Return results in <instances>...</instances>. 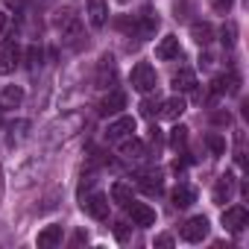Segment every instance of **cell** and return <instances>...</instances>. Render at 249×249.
Masks as SVG:
<instances>
[{
	"label": "cell",
	"mask_w": 249,
	"mask_h": 249,
	"mask_svg": "<svg viewBox=\"0 0 249 249\" xmlns=\"http://www.w3.org/2000/svg\"><path fill=\"white\" fill-rule=\"evenodd\" d=\"M129 82H132V88L138 94H150V91L159 88V73H156V68L150 62H138L132 68V73H129Z\"/></svg>",
	"instance_id": "cell-1"
},
{
	"label": "cell",
	"mask_w": 249,
	"mask_h": 249,
	"mask_svg": "<svg viewBox=\"0 0 249 249\" xmlns=\"http://www.w3.org/2000/svg\"><path fill=\"white\" fill-rule=\"evenodd\" d=\"M208 229H211V223H208V217H202V214H196V217H191L185 226H182V240H188V243H202L205 237H208Z\"/></svg>",
	"instance_id": "cell-2"
},
{
	"label": "cell",
	"mask_w": 249,
	"mask_h": 249,
	"mask_svg": "<svg viewBox=\"0 0 249 249\" xmlns=\"http://www.w3.org/2000/svg\"><path fill=\"white\" fill-rule=\"evenodd\" d=\"M132 132H135V117L120 114L117 120H111V123H108V129H106V141H108V144H120L123 138H129Z\"/></svg>",
	"instance_id": "cell-3"
},
{
	"label": "cell",
	"mask_w": 249,
	"mask_h": 249,
	"mask_svg": "<svg viewBox=\"0 0 249 249\" xmlns=\"http://www.w3.org/2000/svg\"><path fill=\"white\" fill-rule=\"evenodd\" d=\"M18 62H21V47L12 38L3 41V47H0V76H9L18 68Z\"/></svg>",
	"instance_id": "cell-4"
},
{
	"label": "cell",
	"mask_w": 249,
	"mask_h": 249,
	"mask_svg": "<svg viewBox=\"0 0 249 249\" xmlns=\"http://www.w3.org/2000/svg\"><path fill=\"white\" fill-rule=\"evenodd\" d=\"M82 211L94 220H108V199L103 194H88L82 199Z\"/></svg>",
	"instance_id": "cell-5"
},
{
	"label": "cell",
	"mask_w": 249,
	"mask_h": 249,
	"mask_svg": "<svg viewBox=\"0 0 249 249\" xmlns=\"http://www.w3.org/2000/svg\"><path fill=\"white\" fill-rule=\"evenodd\" d=\"M246 223H249V211L243 208V205H231V208H226L223 211V226L229 229V231H243L246 229Z\"/></svg>",
	"instance_id": "cell-6"
},
{
	"label": "cell",
	"mask_w": 249,
	"mask_h": 249,
	"mask_svg": "<svg viewBox=\"0 0 249 249\" xmlns=\"http://www.w3.org/2000/svg\"><path fill=\"white\" fill-rule=\"evenodd\" d=\"M185 108H188V103H185V97H167L164 103H159V117L161 120H179L182 114H185Z\"/></svg>",
	"instance_id": "cell-7"
},
{
	"label": "cell",
	"mask_w": 249,
	"mask_h": 249,
	"mask_svg": "<svg viewBox=\"0 0 249 249\" xmlns=\"http://www.w3.org/2000/svg\"><path fill=\"white\" fill-rule=\"evenodd\" d=\"M126 211H129V217H132V223L135 226H156V208H150L147 202H129L126 205Z\"/></svg>",
	"instance_id": "cell-8"
},
{
	"label": "cell",
	"mask_w": 249,
	"mask_h": 249,
	"mask_svg": "<svg viewBox=\"0 0 249 249\" xmlns=\"http://www.w3.org/2000/svg\"><path fill=\"white\" fill-rule=\"evenodd\" d=\"M231 196H234V176H231V173H226V176H220V179L214 182L211 199H214L217 205H226Z\"/></svg>",
	"instance_id": "cell-9"
},
{
	"label": "cell",
	"mask_w": 249,
	"mask_h": 249,
	"mask_svg": "<svg viewBox=\"0 0 249 249\" xmlns=\"http://www.w3.org/2000/svg\"><path fill=\"white\" fill-rule=\"evenodd\" d=\"M179 56H182V44H179V38H176V36H164V38L159 41V47H156V59L170 62V59H179Z\"/></svg>",
	"instance_id": "cell-10"
},
{
	"label": "cell",
	"mask_w": 249,
	"mask_h": 249,
	"mask_svg": "<svg viewBox=\"0 0 249 249\" xmlns=\"http://www.w3.org/2000/svg\"><path fill=\"white\" fill-rule=\"evenodd\" d=\"M173 91H176V94H191V91H196V73H194L191 68H179V71L173 73Z\"/></svg>",
	"instance_id": "cell-11"
},
{
	"label": "cell",
	"mask_w": 249,
	"mask_h": 249,
	"mask_svg": "<svg viewBox=\"0 0 249 249\" xmlns=\"http://www.w3.org/2000/svg\"><path fill=\"white\" fill-rule=\"evenodd\" d=\"M123 108H126V94L123 91H108L106 97H103V103H100V114H120Z\"/></svg>",
	"instance_id": "cell-12"
},
{
	"label": "cell",
	"mask_w": 249,
	"mask_h": 249,
	"mask_svg": "<svg viewBox=\"0 0 249 249\" xmlns=\"http://www.w3.org/2000/svg\"><path fill=\"white\" fill-rule=\"evenodd\" d=\"M120 156L126 161H141V159H147V147H144V141L129 135V138H123V144H120Z\"/></svg>",
	"instance_id": "cell-13"
},
{
	"label": "cell",
	"mask_w": 249,
	"mask_h": 249,
	"mask_svg": "<svg viewBox=\"0 0 249 249\" xmlns=\"http://www.w3.org/2000/svg\"><path fill=\"white\" fill-rule=\"evenodd\" d=\"M106 21H108V3L106 0H88V24L100 30L106 27Z\"/></svg>",
	"instance_id": "cell-14"
},
{
	"label": "cell",
	"mask_w": 249,
	"mask_h": 249,
	"mask_svg": "<svg viewBox=\"0 0 249 249\" xmlns=\"http://www.w3.org/2000/svg\"><path fill=\"white\" fill-rule=\"evenodd\" d=\"M36 243H38V249H53V246H59V243H62V226L53 223V226L41 229L38 237H36Z\"/></svg>",
	"instance_id": "cell-15"
},
{
	"label": "cell",
	"mask_w": 249,
	"mask_h": 249,
	"mask_svg": "<svg viewBox=\"0 0 249 249\" xmlns=\"http://www.w3.org/2000/svg\"><path fill=\"white\" fill-rule=\"evenodd\" d=\"M138 188L144 191V194H161L164 191V179H161V173L156 170H147V173H141L138 176Z\"/></svg>",
	"instance_id": "cell-16"
},
{
	"label": "cell",
	"mask_w": 249,
	"mask_h": 249,
	"mask_svg": "<svg viewBox=\"0 0 249 249\" xmlns=\"http://www.w3.org/2000/svg\"><path fill=\"white\" fill-rule=\"evenodd\" d=\"M24 103V88L21 85H6L0 91V108H18Z\"/></svg>",
	"instance_id": "cell-17"
},
{
	"label": "cell",
	"mask_w": 249,
	"mask_h": 249,
	"mask_svg": "<svg viewBox=\"0 0 249 249\" xmlns=\"http://www.w3.org/2000/svg\"><path fill=\"white\" fill-rule=\"evenodd\" d=\"M191 38H194L199 47H208L211 38H214V27H211L208 21H196V24H191Z\"/></svg>",
	"instance_id": "cell-18"
},
{
	"label": "cell",
	"mask_w": 249,
	"mask_h": 249,
	"mask_svg": "<svg viewBox=\"0 0 249 249\" xmlns=\"http://www.w3.org/2000/svg\"><path fill=\"white\" fill-rule=\"evenodd\" d=\"M196 202V191L191 188V185H176V191H173V205L176 208H188V205H194Z\"/></svg>",
	"instance_id": "cell-19"
},
{
	"label": "cell",
	"mask_w": 249,
	"mask_h": 249,
	"mask_svg": "<svg viewBox=\"0 0 249 249\" xmlns=\"http://www.w3.org/2000/svg\"><path fill=\"white\" fill-rule=\"evenodd\" d=\"M108 82H114V59H111V56H103V59H100L97 85H100V88H108Z\"/></svg>",
	"instance_id": "cell-20"
},
{
	"label": "cell",
	"mask_w": 249,
	"mask_h": 249,
	"mask_svg": "<svg viewBox=\"0 0 249 249\" xmlns=\"http://www.w3.org/2000/svg\"><path fill=\"white\" fill-rule=\"evenodd\" d=\"M111 202H117V205L126 208V205L132 202V188L123 185V182H114V185H111Z\"/></svg>",
	"instance_id": "cell-21"
},
{
	"label": "cell",
	"mask_w": 249,
	"mask_h": 249,
	"mask_svg": "<svg viewBox=\"0 0 249 249\" xmlns=\"http://www.w3.org/2000/svg\"><path fill=\"white\" fill-rule=\"evenodd\" d=\"M27 129H30V123H27V120H15L12 126H9V138H6V144H9V147H12V144H18V141L24 138V132H27Z\"/></svg>",
	"instance_id": "cell-22"
},
{
	"label": "cell",
	"mask_w": 249,
	"mask_h": 249,
	"mask_svg": "<svg viewBox=\"0 0 249 249\" xmlns=\"http://www.w3.org/2000/svg\"><path fill=\"white\" fill-rule=\"evenodd\" d=\"M24 59H27V71H38V68H41V59H44V50H41L38 44H33Z\"/></svg>",
	"instance_id": "cell-23"
},
{
	"label": "cell",
	"mask_w": 249,
	"mask_h": 249,
	"mask_svg": "<svg viewBox=\"0 0 249 249\" xmlns=\"http://www.w3.org/2000/svg\"><path fill=\"white\" fill-rule=\"evenodd\" d=\"M188 144V126H176V129H170V147L173 150H182Z\"/></svg>",
	"instance_id": "cell-24"
},
{
	"label": "cell",
	"mask_w": 249,
	"mask_h": 249,
	"mask_svg": "<svg viewBox=\"0 0 249 249\" xmlns=\"http://www.w3.org/2000/svg\"><path fill=\"white\" fill-rule=\"evenodd\" d=\"M205 144H208V150H211L214 156H226V138H223V135L211 132V135L205 138Z\"/></svg>",
	"instance_id": "cell-25"
},
{
	"label": "cell",
	"mask_w": 249,
	"mask_h": 249,
	"mask_svg": "<svg viewBox=\"0 0 249 249\" xmlns=\"http://www.w3.org/2000/svg\"><path fill=\"white\" fill-rule=\"evenodd\" d=\"M229 76H217L214 82H211V94H226V88H229Z\"/></svg>",
	"instance_id": "cell-26"
},
{
	"label": "cell",
	"mask_w": 249,
	"mask_h": 249,
	"mask_svg": "<svg viewBox=\"0 0 249 249\" xmlns=\"http://www.w3.org/2000/svg\"><path fill=\"white\" fill-rule=\"evenodd\" d=\"M141 114H144V117L159 114V100H144V103H141Z\"/></svg>",
	"instance_id": "cell-27"
},
{
	"label": "cell",
	"mask_w": 249,
	"mask_h": 249,
	"mask_svg": "<svg viewBox=\"0 0 249 249\" xmlns=\"http://www.w3.org/2000/svg\"><path fill=\"white\" fill-rule=\"evenodd\" d=\"M234 33H237V30H234V24H226V27H223V44H226V47H231V44H234Z\"/></svg>",
	"instance_id": "cell-28"
},
{
	"label": "cell",
	"mask_w": 249,
	"mask_h": 249,
	"mask_svg": "<svg viewBox=\"0 0 249 249\" xmlns=\"http://www.w3.org/2000/svg\"><path fill=\"white\" fill-rule=\"evenodd\" d=\"M211 3H214L217 12H229V9L234 6V0H211Z\"/></svg>",
	"instance_id": "cell-29"
},
{
	"label": "cell",
	"mask_w": 249,
	"mask_h": 249,
	"mask_svg": "<svg viewBox=\"0 0 249 249\" xmlns=\"http://www.w3.org/2000/svg\"><path fill=\"white\" fill-rule=\"evenodd\" d=\"M114 237H117V240H126V237H129L126 223H117V226H114Z\"/></svg>",
	"instance_id": "cell-30"
},
{
	"label": "cell",
	"mask_w": 249,
	"mask_h": 249,
	"mask_svg": "<svg viewBox=\"0 0 249 249\" xmlns=\"http://www.w3.org/2000/svg\"><path fill=\"white\" fill-rule=\"evenodd\" d=\"M188 164H191V159H188V156H182V159H176V161H173V170L179 173V170H185Z\"/></svg>",
	"instance_id": "cell-31"
},
{
	"label": "cell",
	"mask_w": 249,
	"mask_h": 249,
	"mask_svg": "<svg viewBox=\"0 0 249 249\" xmlns=\"http://www.w3.org/2000/svg\"><path fill=\"white\" fill-rule=\"evenodd\" d=\"M156 246H173V237L170 234H159L156 237Z\"/></svg>",
	"instance_id": "cell-32"
},
{
	"label": "cell",
	"mask_w": 249,
	"mask_h": 249,
	"mask_svg": "<svg viewBox=\"0 0 249 249\" xmlns=\"http://www.w3.org/2000/svg\"><path fill=\"white\" fill-rule=\"evenodd\" d=\"M88 240V234L85 231H76V237H73V243H85Z\"/></svg>",
	"instance_id": "cell-33"
},
{
	"label": "cell",
	"mask_w": 249,
	"mask_h": 249,
	"mask_svg": "<svg viewBox=\"0 0 249 249\" xmlns=\"http://www.w3.org/2000/svg\"><path fill=\"white\" fill-rule=\"evenodd\" d=\"M3 30H6V12H0V36H3Z\"/></svg>",
	"instance_id": "cell-34"
},
{
	"label": "cell",
	"mask_w": 249,
	"mask_h": 249,
	"mask_svg": "<svg viewBox=\"0 0 249 249\" xmlns=\"http://www.w3.org/2000/svg\"><path fill=\"white\" fill-rule=\"evenodd\" d=\"M9 3H15V6H21V3H24V0H9Z\"/></svg>",
	"instance_id": "cell-35"
},
{
	"label": "cell",
	"mask_w": 249,
	"mask_h": 249,
	"mask_svg": "<svg viewBox=\"0 0 249 249\" xmlns=\"http://www.w3.org/2000/svg\"><path fill=\"white\" fill-rule=\"evenodd\" d=\"M120 3H126V0H120Z\"/></svg>",
	"instance_id": "cell-36"
},
{
	"label": "cell",
	"mask_w": 249,
	"mask_h": 249,
	"mask_svg": "<svg viewBox=\"0 0 249 249\" xmlns=\"http://www.w3.org/2000/svg\"><path fill=\"white\" fill-rule=\"evenodd\" d=\"M0 123H3V117H0Z\"/></svg>",
	"instance_id": "cell-37"
}]
</instances>
